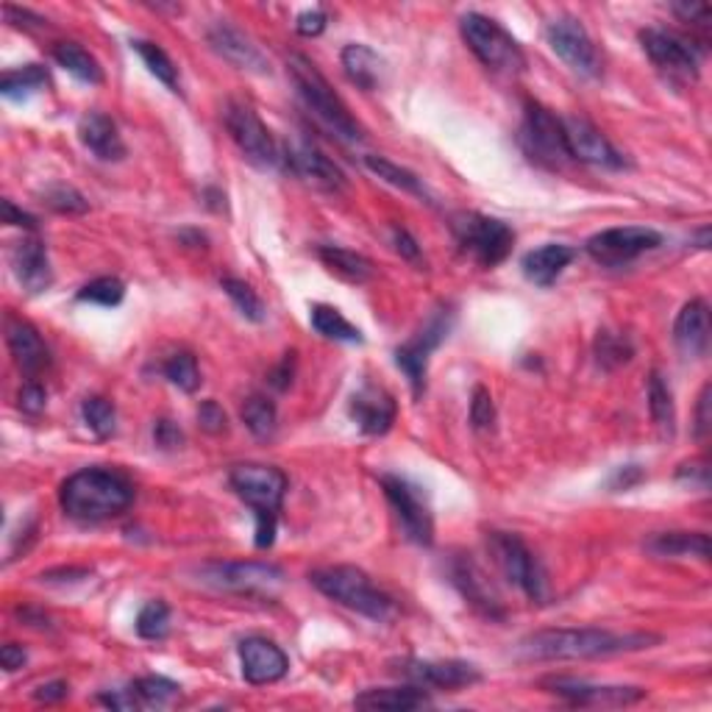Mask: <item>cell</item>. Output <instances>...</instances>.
Returning a JSON list of instances; mask_svg holds the SVG:
<instances>
[{
  "label": "cell",
  "mask_w": 712,
  "mask_h": 712,
  "mask_svg": "<svg viewBox=\"0 0 712 712\" xmlns=\"http://www.w3.org/2000/svg\"><path fill=\"white\" fill-rule=\"evenodd\" d=\"M660 643L651 631H610L596 626L581 629H543L520 640L518 654L531 663H563V660H599V656L643 651Z\"/></svg>",
  "instance_id": "1"
},
{
  "label": "cell",
  "mask_w": 712,
  "mask_h": 712,
  "mask_svg": "<svg viewBox=\"0 0 712 712\" xmlns=\"http://www.w3.org/2000/svg\"><path fill=\"white\" fill-rule=\"evenodd\" d=\"M134 501L132 481L120 470L84 468L70 476L59 490L64 515L82 524H98L123 515Z\"/></svg>",
  "instance_id": "2"
},
{
  "label": "cell",
  "mask_w": 712,
  "mask_h": 712,
  "mask_svg": "<svg viewBox=\"0 0 712 712\" xmlns=\"http://www.w3.org/2000/svg\"><path fill=\"white\" fill-rule=\"evenodd\" d=\"M229 484L254 510V518H257V549H270L275 543V524H279L284 493H287V476L279 468H273V465L243 463L232 468Z\"/></svg>",
  "instance_id": "3"
},
{
  "label": "cell",
  "mask_w": 712,
  "mask_h": 712,
  "mask_svg": "<svg viewBox=\"0 0 712 712\" xmlns=\"http://www.w3.org/2000/svg\"><path fill=\"white\" fill-rule=\"evenodd\" d=\"M287 73L290 78H293L295 89H298L300 100L307 103L309 112H312L329 132H334L340 139H345V143H359V139H363V125L356 123V118L348 112L343 98L332 89L329 78H326L307 57L293 53V57L287 59Z\"/></svg>",
  "instance_id": "4"
},
{
  "label": "cell",
  "mask_w": 712,
  "mask_h": 712,
  "mask_svg": "<svg viewBox=\"0 0 712 712\" xmlns=\"http://www.w3.org/2000/svg\"><path fill=\"white\" fill-rule=\"evenodd\" d=\"M309 581L326 599L337 601V604L348 606V610L370 621H388L395 615L393 599L388 593H381L370 581V576L365 570L354 568V565H332V568L312 570Z\"/></svg>",
  "instance_id": "5"
},
{
  "label": "cell",
  "mask_w": 712,
  "mask_h": 712,
  "mask_svg": "<svg viewBox=\"0 0 712 712\" xmlns=\"http://www.w3.org/2000/svg\"><path fill=\"white\" fill-rule=\"evenodd\" d=\"M465 45L474 50V57L493 73L518 75L526 67L524 48L518 39L506 32L504 25L495 23L493 17H484L479 12H468L459 20Z\"/></svg>",
  "instance_id": "6"
},
{
  "label": "cell",
  "mask_w": 712,
  "mask_h": 712,
  "mask_svg": "<svg viewBox=\"0 0 712 712\" xmlns=\"http://www.w3.org/2000/svg\"><path fill=\"white\" fill-rule=\"evenodd\" d=\"M488 549L493 556L495 568L501 570L510 585L524 590L531 601L543 604L549 599V579L540 565V560L529 551V545L510 531H490L488 535Z\"/></svg>",
  "instance_id": "7"
},
{
  "label": "cell",
  "mask_w": 712,
  "mask_h": 712,
  "mask_svg": "<svg viewBox=\"0 0 712 712\" xmlns=\"http://www.w3.org/2000/svg\"><path fill=\"white\" fill-rule=\"evenodd\" d=\"M520 148L531 162L543 164L549 170H563L570 164L568 143H565L563 118H556L551 109L540 107L535 100L526 103L524 123H520Z\"/></svg>",
  "instance_id": "8"
},
{
  "label": "cell",
  "mask_w": 712,
  "mask_h": 712,
  "mask_svg": "<svg viewBox=\"0 0 712 712\" xmlns=\"http://www.w3.org/2000/svg\"><path fill=\"white\" fill-rule=\"evenodd\" d=\"M454 232L459 245L481 268H495L513 254L515 232L499 218L476 212L459 214V218H454Z\"/></svg>",
  "instance_id": "9"
},
{
  "label": "cell",
  "mask_w": 712,
  "mask_h": 712,
  "mask_svg": "<svg viewBox=\"0 0 712 712\" xmlns=\"http://www.w3.org/2000/svg\"><path fill=\"white\" fill-rule=\"evenodd\" d=\"M379 484L388 495L390 506L395 510V518H398L406 540H413L418 545L434 543V518H431V506L423 490L406 476L395 474L379 476Z\"/></svg>",
  "instance_id": "10"
},
{
  "label": "cell",
  "mask_w": 712,
  "mask_h": 712,
  "mask_svg": "<svg viewBox=\"0 0 712 712\" xmlns=\"http://www.w3.org/2000/svg\"><path fill=\"white\" fill-rule=\"evenodd\" d=\"M223 118L225 128H229L232 139L237 143V148L243 150L250 164H257V168L265 170L282 168V145L275 143L268 125L262 123V118H259L248 103L232 100V103L225 107Z\"/></svg>",
  "instance_id": "11"
},
{
  "label": "cell",
  "mask_w": 712,
  "mask_h": 712,
  "mask_svg": "<svg viewBox=\"0 0 712 712\" xmlns=\"http://www.w3.org/2000/svg\"><path fill=\"white\" fill-rule=\"evenodd\" d=\"M451 326H454V312H451L449 307L434 309L431 318L423 323V329L415 332L413 337L395 348V365L406 373L415 395H420L426 390V370H429V359L431 354L440 348V343L449 337Z\"/></svg>",
  "instance_id": "12"
},
{
  "label": "cell",
  "mask_w": 712,
  "mask_h": 712,
  "mask_svg": "<svg viewBox=\"0 0 712 712\" xmlns=\"http://www.w3.org/2000/svg\"><path fill=\"white\" fill-rule=\"evenodd\" d=\"M640 45L651 64L668 75L671 82L693 84L699 78V50L688 37L668 32V28H646L640 32Z\"/></svg>",
  "instance_id": "13"
},
{
  "label": "cell",
  "mask_w": 712,
  "mask_h": 712,
  "mask_svg": "<svg viewBox=\"0 0 712 712\" xmlns=\"http://www.w3.org/2000/svg\"><path fill=\"white\" fill-rule=\"evenodd\" d=\"M198 576L209 588L245 596H270L284 581V570L270 563H207Z\"/></svg>",
  "instance_id": "14"
},
{
  "label": "cell",
  "mask_w": 712,
  "mask_h": 712,
  "mask_svg": "<svg viewBox=\"0 0 712 712\" xmlns=\"http://www.w3.org/2000/svg\"><path fill=\"white\" fill-rule=\"evenodd\" d=\"M663 245V234L646 225H621V229H604L588 240V254L604 268H621L635 262L638 257Z\"/></svg>",
  "instance_id": "15"
},
{
  "label": "cell",
  "mask_w": 712,
  "mask_h": 712,
  "mask_svg": "<svg viewBox=\"0 0 712 712\" xmlns=\"http://www.w3.org/2000/svg\"><path fill=\"white\" fill-rule=\"evenodd\" d=\"M545 39H549L551 50L563 59L576 75L585 78H596L601 73V57L596 48L593 37L588 28L576 17H554L545 25Z\"/></svg>",
  "instance_id": "16"
},
{
  "label": "cell",
  "mask_w": 712,
  "mask_h": 712,
  "mask_svg": "<svg viewBox=\"0 0 712 712\" xmlns=\"http://www.w3.org/2000/svg\"><path fill=\"white\" fill-rule=\"evenodd\" d=\"M545 693L560 696L574 707H629L646 699L643 688H621V685H590L574 676H545L540 682Z\"/></svg>",
  "instance_id": "17"
},
{
  "label": "cell",
  "mask_w": 712,
  "mask_h": 712,
  "mask_svg": "<svg viewBox=\"0 0 712 712\" xmlns=\"http://www.w3.org/2000/svg\"><path fill=\"white\" fill-rule=\"evenodd\" d=\"M395 674L409 679L418 688L456 690L481 682V671L463 660H404L395 665Z\"/></svg>",
  "instance_id": "18"
},
{
  "label": "cell",
  "mask_w": 712,
  "mask_h": 712,
  "mask_svg": "<svg viewBox=\"0 0 712 712\" xmlns=\"http://www.w3.org/2000/svg\"><path fill=\"white\" fill-rule=\"evenodd\" d=\"M282 164L304 179L312 187L323 189V193H343L345 189V173L326 157L323 150L315 148L312 143L298 145H282Z\"/></svg>",
  "instance_id": "19"
},
{
  "label": "cell",
  "mask_w": 712,
  "mask_h": 712,
  "mask_svg": "<svg viewBox=\"0 0 712 712\" xmlns=\"http://www.w3.org/2000/svg\"><path fill=\"white\" fill-rule=\"evenodd\" d=\"M565 143H568V154L574 162L596 164V168L621 170L626 159L621 157L615 145L596 128L590 120L585 118H563Z\"/></svg>",
  "instance_id": "20"
},
{
  "label": "cell",
  "mask_w": 712,
  "mask_h": 712,
  "mask_svg": "<svg viewBox=\"0 0 712 712\" xmlns=\"http://www.w3.org/2000/svg\"><path fill=\"white\" fill-rule=\"evenodd\" d=\"M240 663L245 682L250 685H273L290 671L287 654L268 638H245L240 643Z\"/></svg>",
  "instance_id": "21"
},
{
  "label": "cell",
  "mask_w": 712,
  "mask_h": 712,
  "mask_svg": "<svg viewBox=\"0 0 712 712\" xmlns=\"http://www.w3.org/2000/svg\"><path fill=\"white\" fill-rule=\"evenodd\" d=\"M395 415H398L395 398L384 388H376V384H365L351 398V418L370 438L388 434L395 423Z\"/></svg>",
  "instance_id": "22"
},
{
  "label": "cell",
  "mask_w": 712,
  "mask_h": 712,
  "mask_svg": "<svg viewBox=\"0 0 712 712\" xmlns=\"http://www.w3.org/2000/svg\"><path fill=\"white\" fill-rule=\"evenodd\" d=\"M209 45L218 57H223L225 62L234 64L240 70H248V73L268 75L270 64L265 59L262 50L250 42V37H245L240 28H234L232 23H214L209 28Z\"/></svg>",
  "instance_id": "23"
},
{
  "label": "cell",
  "mask_w": 712,
  "mask_h": 712,
  "mask_svg": "<svg viewBox=\"0 0 712 712\" xmlns=\"http://www.w3.org/2000/svg\"><path fill=\"white\" fill-rule=\"evenodd\" d=\"M7 343H9V351H12V356H14V363H17V368L23 370V373L28 376L32 381L50 368L48 345H45V340L39 337V332L34 329L32 323H28V320L9 315L7 318Z\"/></svg>",
  "instance_id": "24"
},
{
  "label": "cell",
  "mask_w": 712,
  "mask_h": 712,
  "mask_svg": "<svg viewBox=\"0 0 712 712\" xmlns=\"http://www.w3.org/2000/svg\"><path fill=\"white\" fill-rule=\"evenodd\" d=\"M451 581H454L459 593H463L479 613H484L488 618H504L499 596H495V590L490 588L488 576L481 574V568L470 556H456L454 563H451Z\"/></svg>",
  "instance_id": "25"
},
{
  "label": "cell",
  "mask_w": 712,
  "mask_h": 712,
  "mask_svg": "<svg viewBox=\"0 0 712 712\" xmlns=\"http://www.w3.org/2000/svg\"><path fill=\"white\" fill-rule=\"evenodd\" d=\"M12 268L17 282L23 284L28 293H45L53 282V270H50L48 248L42 240L23 237L12 250Z\"/></svg>",
  "instance_id": "26"
},
{
  "label": "cell",
  "mask_w": 712,
  "mask_h": 712,
  "mask_svg": "<svg viewBox=\"0 0 712 712\" xmlns=\"http://www.w3.org/2000/svg\"><path fill=\"white\" fill-rule=\"evenodd\" d=\"M674 340L679 351L690 359H699L710 348V307L701 298L688 300L676 315Z\"/></svg>",
  "instance_id": "27"
},
{
  "label": "cell",
  "mask_w": 712,
  "mask_h": 712,
  "mask_svg": "<svg viewBox=\"0 0 712 712\" xmlns=\"http://www.w3.org/2000/svg\"><path fill=\"white\" fill-rule=\"evenodd\" d=\"M78 139L100 162H120L125 157V143L120 137L118 125L103 112L84 114L82 123H78Z\"/></svg>",
  "instance_id": "28"
},
{
  "label": "cell",
  "mask_w": 712,
  "mask_h": 712,
  "mask_svg": "<svg viewBox=\"0 0 712 712\" xmlns=\"http://www.w3.org/2000/svg\"><path fill=\"white\" fill-rule=\"evenodd\" d=\"M574 259H576V248H570V245H563V243H549L543 245V248H535L526 254L524 273L531 284H538V287H551Z\"/></svg>",
  "instance_id": "29"
},
{
  "label": "cell",
  "mask_w": 712,
  "mask_h": 712,
  "mask_svg": "<svg viewBox=\"0 0 712 712\" xmlns=\"http://www.w3.org/2000/svg\"><path fill=\"white\" fill-rule=\"evenodd\" d=\"M646 549L654 556H699L710 563V535L704 531H660L646 540Z\"/></svg>",
  "instance_id": "30"
},
{
  "label": "cell",
  "mask_w": 712,
  "mask_h": 712,
  "mask_svg": "<svg viewBox=\"0 0 712 712\" xmlns=\"http://www.w3.org/2000/svg\"><path fill=\"white\" fill-rule=\"evenodd\" d=\"M343 70L351 82L359 89H379L381 78H384V59L376 53L373 48L363 42L345 45L343 48Z\"/></svg>",
  "instance_id": "31"
},
{
  "label": "cell",
  "mask_w": 712,
  "mask_h": 712,
  "mask_svg": "<svg viewBox=\"0 0 712 712\" xmlns=\"http://www.w3.org/2000/svg\"><path fill=\"white\" fill-rule=\"evenodd\" d=\"M426 704H429V696L418 685H409V688H373L354 699V707H359V710L379 712H409L420 710Z\"/></svg>",
  "instance_id": "32"
},
{
  "label": "cell",
  "mask_w": 712,
  "mask_h": 712,
  "mask_svg": "<svg viewBox=\"0 0 712 712\" xmlns=\"http://www.w3.org/2000/svg\"><path fill=\"white\" fill-rule=\"evenodd\" d=\"M318 257L334 275H340V279H345L351 284H365L373 279V262L368 257H363V254H356V250L323 245V248H318Z\"/></svg>",
  "instance_id": "33"
},
{
  "label": "cell",
  "mask_w": 712,
  "mask_h": 712,
  "mask_svg": "<svg viewBox=\"0 0 712 712\" xmlns=\"http://www.w3.org/2000/svg\"><path fill=\"white\" fill-rule=\"evenodd\" d=\"M53 59H57L59 67L67 70L70 75H75L78 82H87V84L103 82V70H100L98 59H95L89 50H84L78 42L53 45Z\"/></svg>",
  "instance_id": "34"
},
{
  "label": "cell",
  "mask_w": 712,
  "mask_h": 712,
  "mask_svg": "<svg viewBox=\"0 0 712 712\" xmlns=\"http://www.w3.org/2000/svg\"><path fill=\"white\" fill-rule=\"evenodd\" d=\"M48 70H45L42 64H25V67L3 73V78H0V95L9 100H23L28 98V95L48 87Z\"/></svg>",
  "instance_id": "35"
},
{
  "label": "cell",
  "mask_w": 712,
  "mask_h": 712,
  "mask_svg": "<svg viewBox=\"0 0 712 712\" xmlns=\"http://www.w3.org/2000/svg\"><path fill=\"white\" fill-rule=\"evenodd\" d=\"M649 413H651V420L656 423V429L663 431V438H674V429H676L674 395H671L668 381L663 379V373H656V370L649 376Z\"/></svg>",
  "instance_id": "36"
},
{
  "label": "cell",
  "mask_w": 712,
  "mask_h": 712,
  "mask_svg": "<svg viewBox=\"0 0 712 712\" xmlns=\"http://www.w3.org/2000/svg\"><path fill=\"white\" fill-rule=\"evenodd\" d=\"M312 329L326 340H337V343H363V332L354 323L343 318V312L326 304H315L312 307Z\"/></svg>",
  "instance_id": "37"
},
{
  "label": "cell",
  "mask_w": 712,
  "mask_h": 712,
  "mask_svg": "<svg viewBox=\"0 0 712 712\" xmlns=\"http://www.w3.org/2000/svg\"><path fill=\"white\" fill-rule=\"evenodd\" d=\"M365 168H368L373 175H379L381 182L393 184V187L404 189V193L418 195V198H429V193H426L423 182H420L418 175H415L413 170H406V168H401V164L390 162V159L365 157Z\"/></svg>",
  "instance_id": "38"
},
{
  "label": "cell",
  "mask_w": 712,
  "mask_h": 712,
  "mask_svg": "<svg viewBox=\"0 0 712 712\" xmlns=\"http://www.w3.org/2000/svg\"><path fill=\"white\" fill-rule=\"evenodd\" d=\"M132 48L137 50L139 59L145 62V67L150 70V75H157V82H162L164 87L179 93V67L173 64V59L159 48L157 42H148V39H134Z\"/></svg>",
  "instance_id": "39"
},
{
  "label": "cell",
  "mask_w": 712,
  "mask_h": 712,
  "mask_svg": "<svg viewBox=\"0 0 712 712\" xmlns=\"http://www.w3.org/2000/svg\"><path fill=\"white\" fill-rule=\"evenodd\" d=\"M162 373L164 379H168L173 388L182 390V393H195V390L200 388L198 363H195V356L187 354V351H179V354L168 356L162 365Z\"/></svg>",
  "instance_id": "40"
},
{
  "label": "cell",
  "mask_w": 712,
  "mask_h": 712,
  "mask_svg": "<svg viewBox=\"0 0 712 712\" xmlns=\"http://www.w3.org/2000/svg\"><path fill=\"white\" fill-rule=\"evenodd\" d=\"M275 404L265 395H250L243 404V423L248 426V431L254 438H270L275 431Z\"/></svg>",
  "instance_id": "41"
},
{
  "label": "cell",
  "mask_w": 712,
  "mask_h": 712,
  "mask_svg": "<svg viewBox=\"0 0 712 712\" xmlns=\"http://www.w3.org/2000/svg\"><path fill=\"white\" fill-rule=\"evenodd\" d=\"M132 688L137 693L139 704L148 707H168L182 696V688L175 682L164 679V676H143V679L134 682Z\"/></svg>",
  "instance_id": "42"
},
{
  "label": "cell",
  "mask_w": 712,
  "mask_h": 712,
  "mask_svg": "<svg viewBox=\"0 0 712 712\" xmlns=\"http://www.w3.org/2000/svg\"><path fill=\"white\" fill-rule=\"evenodd\" d=\"M84 423L98 434L100 440H107L114 434V426H118V413H114V404L100 395H93L82 404Z\"/></svg>",
  "instance_id": "43"
},
{
  "label": "cell",
  "mask_w": 712,
  "mask_h": 712,
  "mask_svg": "<svg viewBox=\"0 0 712 712\" xmlns=\"http://www.w3.org/2000/svg\"><path fill=\"white\" fill-rule=\"evenodd\" d=\"M170 631V606L164 601H148L137 615V635L145 640H162Z\"/></svg>",
  "instance_id": "44"
},
{
  "label": "cell",
  "mask_w": 712,
  "mask_h": 712,
  "mask_svg": "<svg viewBox=\"0 0 712 712\" xmlns=\"http://www.w3.org/2000/svg\"><path fill=\"white\" fill-rule=\"evenodd\" d=\"M42 204L59 214H84L89 209V200L70 184H50L42 193Z\"/></svg>",
  "instance_id": "45"
},
{
  "label": "cell",
  "mask_w": 712,
  "mask_h": 712,
  "mask_svg": "<svg viewBox=\"0 0 712 712\" xmlns=\"http://www.w3.org/2000/svg\"><path fill=\"white\" fill-rule=\"evenodd\" d=\"M223 290H225V295L234 300V307L240 309L243 318L254 320V323H262L265 307H262V300H259V295L250 290V284L240 282V279H232V275H225Z\"/></svg>",
  "instance_id": "46"
},
{
  "label": "cell",
  "mask_w": 712,
  "mask_h": 712,
  "mask_svg": "<svg viewBox=\"0 0 712 712\" xmlns=\"http://www.w3.org/2000/svg\"><path fill=\"white\" fill-rule=\"evenodd\" d=\"M123 298L125 284L114 275H100L87 287L78 290V300H89V304H98V307H118V304H123Z\"/></svg>",
  "instance_id": "47"
},
{
  "label": "cell",
  "mask_w": 712,
  "mask_h": 712,
  "mask_svg": "<svg viewBox=\"0 0 712 712\" xmlns=\"http://www.w3.org/2000/svg\"><path fill=\"white\" fill-rule=\"evenodd\" d=\"M596 359H599L601 368H618V365L631 359V343L626 337H621V334L599 332V337H596Z\"/></svg>",
  "instance_id": "48"
},
{
  "label": "cell",
  "mask_w": 712,
  "mask_h": 712,
  "mask_svg": "<svg viewBox=\"0 0 712 712\" xmlns=\"http://www.w3.org/2000/svg\"><path fill=\"white\" fill-rule=\"evenodd\" d=\"M470 423L476 429H493L495 423V404L493 395L484 388L474 390V401H470Z\"/></svg>",
  "instance_id": "49"
},
{
  "label": "cell",
  "mask_w": 712,
  "mask_h": 712,
  "mask_svg": "<svg viewBox=\"0 0 712 712\" xmlns=\"http://www.w3.org/2000/svg\"><path fill=\"white\" fill-rule=\"evenodd\" d=\"M198 426L207 431V434H223L225 426H229L223 406H220L218 401H204V404L198 406Z\"/></svg>",
  "instance_id": "50"
},
{
  "label": "cell",
  "mask_w": 712,
  "mask_h": 712,
  "mask_svg": "<svg viewBox=\"0 0 712 712\" xmlns=\"http://www.w3.org/2000/svg\"><path fill=\"white\" fill-rule=\"evenodd\" d=\"M676 479L699 484V488H707V484H710V463H707L704 456L690 459V463H682L679 470H676Z\"/></svg>",
  "instance_id": "51"
},
{
  "label": "cell",
  "mask_w": 712,
  "mask_h": 712,
  "mask_svg": "<svg viewBox=\"0 0 712 712\" xmlns=\"http://www.w3.org/2000/svg\"><path fill=\"white\" fill-rule=\"evenodd\" d=\"M674 14L682 23L699 25V28H710V14L712 9L707 3H674Z\"/></svg>",
  "instance_id": "52"
},
{
  "label": "cell",
  "mask_w": 712,
  "mask_h": 712,
  "mask_svg": "<svg viewBox=\"0 0 712 712\" xmlns=\"http://www.w3.org/2000/svg\"><path fill=\"white\" fill-rule=\"evenodd\" d=\"M326 23H329V17H326L323 9H307V12H300L298 20H295V32H298L300 37H318V34H323Z\"/></svg>",
  "instance_id": "53"
},
{
  "label": "cell",
  "mask_w": 712,
  "mask_h": 712,
  "mask_svg": "<svg viewBox=\"0 0 712 712\" xmlns=\"http://www.w3.org/2000/svg\"><path fill=\"white\" fill-rule=\"evenodd\" d=\"M154 440H157L159 449L164 451H175L184 445L182 429H179L173 420H157V426H154Z\"/></svg>",
  "instance_id": "54"
},
{
  "label": "cell",
  "mask_w": 712,
  "mask_h": 712,
  "mask_svg": "<svg viewBox=\"0 0 712 712\" xmlns=\"http://www.w3.org/2000/svg\"><path fill=\"white\" fill-rule=\"evenodd\" d=\"M643 479H646V470L640 468V465H624V468H618L613 476H610V490H615V493H621V490H631L638 488Z\"/></svg>",
  "instance_id": "55"
},
{
  "label": "cell",
  "mask_w": 712,
  "mask_h": 712,
  "mask_svg": "<svg viewBox=\"0 0 712 712\" xmlns=\"http://www.w3.org/2000/svg\"><path fill=\"white\" fill-rule=\"evenodd\" d=\"M710 395H712V388L710 384H704V388H701V395H699V404H696V438L699 440H707V434H710V429H712Z\"/></svg>",
  "instance_id": "56"
},
{
  "label": "cell",
  "mask_w": 712,
  "mask_h": 712,
  "mask_svg": "<svg viewBox=\"0 0 712 712\" xmlns=\"http://www.w3.org/2000/svg\"><path fill=\"white\" fill-rule=\"evenodd\" d=\"M3 14H7V20L14 25V28H25V32H32V28H45V23H48V20L39 17V14L28 12V9H17L12 7V3L3 7Z\"/></svg>",
  "instance_id": "57"
},
{
  "label": "cell",
  "mask_w": 712,
  "mask_h": 712,
  "mask_svg": "<svg viewBox=\"0 0 712 712\" xmlns=\"http://www.w3.org/2000/svg\"><path fill=\"white\" fill-rule=\"evenodd\" d=\"M20 409L28 415H39L45 409V390L39 388L37 381H28V384L20 390Z\"/></svg>",
  "instance_id": "58"
},
{
  "label": "cell",
  "mask_w": 712,
  "mask_h": 712,
  "mask_svg": "<svg viewBox=\"0 0 712 712\" xmlns=\"http://www.w3.org/2000/svg\"><path fill=\"white\" fill-rule=\"evenodd\" d=\"M0 212H3V223L17 225V229H25V232H37V218H34V214H28V212H23V209L14 207L9 198L0 204Z\"/></svg>",
  "instance_id": "59"
},
{
  "label": "cell",
  "mask_w": 712,
  "mask_h": 712,
  "mask_svg": "<svg viewBox=\"0 0 712 712\" xmlns=\"http://www.w3.org/2000/svg\"><path fill=\"white\" fill-rule=\"evenodd\" d=\"M25 660H28V654H25L23 646L7 643L3 649H0V665H3V671H7V674H14V671L23 668Z\"/></svg>",
  "instance_id": "60"
},
{
  "label": "cell",
  "mask_w": 712,
  "mask_h": 712,
  "mask_svg": "<svg viewBox=\"0 0 712 712\" xmlns=\"http://www.w3.org/2000/svg\"><path fill=\"white\" fill-rule=\"evenodd\" d=\"M67 693H70L67 682H48V685H39L37 693H34V699L45 701V704H50V701L67 699Z\"/></svg>",
  "instance_id": "61"
},
{
  "label": "cell",
  "mask_w": 712,
  "mask_h": 712,
  "mask_svg": "<svg viewBox=\"0 0 712 712\" xmlns=\"http://www.w3.org/2000/svg\"><path fill=\"white\" fill-rule=\"evenodd\" d=\"M393 240H395V248H398L401 257L413 259V262L415 259H420V248H418V243L409 237V232H404V229H395Z\"/></svg>",
  "instance_id": "62"
},
{
  "label": "cell",
  "mask_w": 712,
  "mask_h": 712,
  "mask_svg": "<svg viewBox=\"0 0 712 712\" xmlns=\"http://www.w3.org/2000/svg\"><path fill=\"white\" fill-rule=\"evenodd\" d=\"M53 576H62L59 581H78V579H87L89 570L87 568H59V570H50V574H42V579H53Z\"/></svg>",
  "instance_id": "63"
},
{
  "label": "cell",
  "mask_w": 712,
  "mask_h": 712,
  "mask_svg": "<svg viewBox=\"0 0 712 712\" xmlns=\"http://www.w3.org/2000/svg\"><path fill=\"white\" fill-rule=\"evenodd\" d=\"M290 356H293V354H287V359L282 363V370H279V373H275V379H273V384L279 390H284L290 381H293V370H290V363H293V359H290Z\"/></svg>",
  "instance_id": "64"
}]
</instances>
